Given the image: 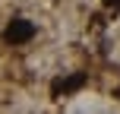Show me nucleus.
<instances>
[{
  "mask_svg": "<svg viewBox=\"0 0 120 114\" xmlns=\"http://www.w3.org/2000/svg\"><path fill=\"white\" fill-rule=\"evenodd\" d=\"M32 38H35V22H29V19H13L3 29V41L6 44H25Z\"/></svg>",
  "mask_w": 120,
  "mask_h": 114,
  "instance_id": "nucleus-1",
  "label": "nucleus"
},
{
  "mask_svg": "<svg viewBox=\"0 0 120 114\" xmlns=\"http://www.w3.org/2000/svg\"><path fill=\"white\" fill-rule=\"evenodd\" d=\"M82 83H85L82 73H76V76H70V79H57V83H54V95H60V92H73V89H79Z\"/></svg>",
  "mask_w": 120,
  "mask_h": 114,
  "instance_id": "nucleus-2",
  "label": "nucleus"
},
{
  "mask_svg": "<svg viewBox=\"0 0 120 114\" xmlns=\"http://www.w3.org/2000/svg\"><path fill=\"white\" fill-rule=\"evenodd\" d=\"M104 6H111V10H120V0H101Z\"/></svg>",
  "mask_w": 120,
  "mask_h": 114,
  "instance_id": "nucleus-3",
  "label": "nucleus"
},
{
  "mask_svg": "<svg viewBox=\"0 0 120 114\" xmlns=\"http://www.w3.org/2000/svg\"><path fill=\"white\" fill-rule=\"evenodd\" d=\"M117 95H120V89H117Z\"/></svg>",
  "mask_w": 120,
  "mask_h": 114,
  "instance_id": "nucleus-4",
  "label": "nucleus"
}]
</instances>
